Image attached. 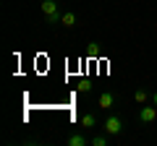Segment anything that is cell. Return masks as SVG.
Wrapping results in <instances>:
<instances>
[{
  "mask_svg": "<svg viewBox=\"0 0 157 146\" xmlns=\"http://www.w3.org/2000/svg\"><path fill=\"white\" fill-rule=\"evenodd\" d=\"M94 125H97V118L92 112H86L84 118H81V128H94Z\"/></svg>",
  "mask_w": 157,
  "mask_h": 146,
  "instance_id": "cell-7",
  "label": "cell"
},
{
  "mask_svg": "<svg viewBox=\"0 0 157 146\" xmlns=\"http://www.w3.org/2000/svg\"><path fill=\"white\" fill-rule=\"evenodd\" d=\"M139 120H141V123H147V125H152V123L157 120V104H152V107H144V104H141Z\"/></svg>",
  "mask_w": 157,
  "mask_h": 146,
  "instance_id": "cell-3",
  "label": "cell"
},
{
  "mask_svg": "<svg viewBox=\"0 0 157 146\" xmlns=\"http://www.w3.org/2000/svg\"><path fill=\"white\" fill-rule=\"evenodd\" d=\"M152 104H157V91H155V94H152Z\"/></svg>",
  "mask_w": 157,
  "mask_h": 146,
  "instance_id": "cell-11",
  "label": "cell"
},
{
  "mask_svg": "<svg viewBox=\"0 0 157 146\" xmlns=\"http://www.w3.org/2000/svg\"><path fill=\"white\" fill-rule=\"evenodd\" d=\"M86 52H89V55L94 57V55H97V45H89V47H86Z\"/></svg>",
  "mask_w": 157,
  "mask_h": 146,
  "instance_id": "cell-10",
  "label": "cell"
},
{
  "mask_svg": "<svg viewBox=\"0 0 157 146\" xmlns=\"http://www.w3.org/2000/svg\"><path fill=\"white\" fill-rule=\"evenodd\" d=\"M89 144H92V146H107L110 141H107V136H102V133H100V136H94V138H92Z\"/></svg>",
  "mask_w": 157,
  "mask_h": 146,
  "instance_id": "cell-8",
  "label": "cell"
},
{
  "mask_svg": "<svg viewBox=\"0 0 157 146\" xmlns=\"http://www.w3.org/2000/svg\"><path fill=\"white\" fill-rule=\"evenodd\" d=\"M68 146H86V138L81 133H71L68 136Z\"/></svg>",
  "mask_w": 157,
  "mask_h": 146,
  "instance_id": "cell-5",
  "label": "cell"
},
{
  "mask_svg": "<svg viewBox=\"0 0 157 146\" xmlns=\"http://www.w3.org/2000/svg\"><path fill=\"white\" fill-rule=\"evenodd\" d=\"M102 130H105L107 136H121V133H123V120L115 118V115H110V118L102 123Z\"/></svg>",
  "mask_w": 157,
  "mask_h": 146,
  "instance_id": "cell-2",
  "label": "cell"
},
{
  "mask_svg": "<svg viewBox=\"0 0 157 146\" xmlns=\"http://www.w3.org/2000/svg\"><path fill=\"white\" fill-rule=\"evenodd\" d=\"M113 104H115V97H113L110 91H102L100 94V110L107 112V110H113Z\"/></svg>",
  "mask_w": 157,
  "mask_h": 146,
  "instance_id": "cell-4",
  "label": "cell"
},
{
  "mask_svg": "<svg viewBox=\"0 0 157 146\" xmlns=\"http://www.w3.org/2000/svg\"><path fill=\"white\" fill-rule=\"evenodd\" d=\"M73 24H76V16H73L71 11L60 16V26H66V29H73Z\"/></svg>",
  "mask_w": 157,
  "mask_h": 146,
  "instance_id": "cell-6",
  "label": "cell"
},
{
  "mask_svg": "<svg viewBox=\"0 0 157 146\" xmlns=\"http://www.w3.org/2000/svg\"><path fill=\"white\" fill-rule=\"evenodd\" d=\"M42 13L47 16V24H60V16L63 13H58V0H42Z\"/></svg>",
  "mask_w": 157,
  "mask_h": 146,
  "instance_id": "cell-1",
  "label": "cell"
},
{
  "mask_svg": "<svg viewBox=\"0 0 157 146\" xmlns=\"http://www.w3.org/2000/svg\"><path fill=\"white\" fill-rule=\"evenodd\" d=\"M134 99L139 102V104H147V99H149V94H147L144 89H139V91H136V94H134Z\"/></svg>",
  "mask_w": 157,
  "mask_h": 146,
  "instance_id": "cell-9",
  "label": "cell"
}]
</instances>
